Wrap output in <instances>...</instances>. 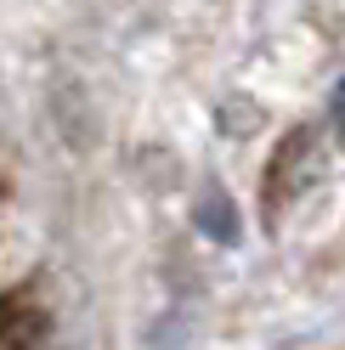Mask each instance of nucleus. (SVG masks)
Returning a JSON list of instances; mask_svg holds the SVG:
<instances>
[{
  "mask_svg": "<svg viewBox=\"0 0 345 350\" xmlns=\"http://www.w3.org/2000/svg\"><path fill=\"white\" fill-rule=\"evenodd\" d=\"M311 152H317V130L311 124H300L289 130L283 142H277L272 152V170H266V204L272 209H283L300 187H306V170H311Z\"/></svg>",
  "mask_w": 345,
  "mask_h": 350,
  "instance_id": "1",
  "label": "nucleus"
},
{
  "mask_svg": "<svg viewBox=\"0 0 345 350\" xmlns=\"http://www.w3.org/2000/svg\"><path fill=\"white\" fill-rule=\"evenodd\" d=\"M199 232L215 237V243H238V209H232V198L221 187H209L199 198Z\"/></svg>",
  "mask_w": 345,
  "mask_h": 350,
  "instance_id": "2",
  "label": "nucleus"
}]
</instances>
